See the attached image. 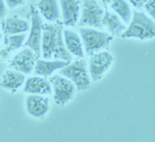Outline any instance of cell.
Returning <instances> with one entry per match:
<instances>
[{
  "label": "cell",
  "mask_w": 155,
  "mask_h": 142,
  "mask_svg": "<svg viewBox=\"0 0 155 142\" xmlns=\"http://www.w3.org/2000/svg\"><path fill=\"white\" fill-rule=\"evenodd\" d=\"M41 53L44 59L62 60L70 62L72 56L66 49L62 38V26L61 23H44Z\"/></svg>",
  "instance_id": "6da1fadb"
},
{
  "label": "cell",
  "mask_w": 155,
  "mask_h": 142,
  "mask_svg": "<svg viewBox=\"0 0 155 142\" xmlns=\"http://www.w3.org/2000/svg\"><path fill=\"white\" fill-rule=\"evenodd\" d=\"M128 28L121 34L123 38H137L140 40H150L155 37V23L144 12L134 9Z\"/></svg>",
  "instance_id": "7a4b0ae2"
},
{
  "label": "cell",
  "mask_w": 155,
  "mask_h": 142,
  "mask_svg": "<svg viewBox=\"0 0 155 142\" xmlns=\"http://www.w3.org/2000/svg\"><path fill=\"white\" fill-rule=\"evenodd\" d=\"M85 52L88 55L99 52L110 44L113 40V35L109 33L98 30L96 29L83 27L79 29Z\"/></svg>",
  "instance_id": "3957f363"
},
{
  "label": "cell",
  "mask_w": 155,
  "mask_h": 142,
  "mask_svg": "<svg viewBox=\"0 0 155 142\" xmlns=\"http://www.w3.org/2000/svg\"><path fill=\"white\" fill-rule=\"evenodd\" d=\"M61 76L71 81L75 86L76 90L84 91L91 84L89 75L87 70V64L83 58H79L74 62L69 63L59 72Z\"/></svg>",
  "instance_id": "277c9868"
},
{
  "label": "cell",
  "mask_w": 155,
  "mask_h": 142,
  "mask_svg": "<svg viewBox=\"0 0 155 142\" xmlns=\"http://www.w3.org/2000/svg\"><path fill=\"white\" fill-rule=\"evenodd\" d=\"M50 83L54 92V100L58 106L65 105L74 97L76 87L71 81L60 75L51 76Z\"/></svg>",
  "instance_id": "5b68a950"
},
{
  "label": "cell",
  "mask_w": 155,
  "mask_h": 142,
  "mask_svg": "<svg viewBox=\"0 0 155 142\" xmlns=\"http://www.w3.org/2000/svg\"><path fill=\"white\" fill-rule=\"evenodd\" d=\"M104 12L103 8L95 0H84L78 24L81 26H92L102 29V19Z\"/></svg>",
  "instance_id": "8992f818"
},
{
  "label": "cell",
  "mask_w": 155,
  "mask_h": 142,
  "mask_svg": "<svg viewBox=\"0 0 155 142\" xmlns=\"http://www.w3.org/2000/svg\"><path fill=\"white\" fill-rule=\"evenodd\" d=\"M30 16L31 20V27L25 45L33 50L38 58L41 54V39L44 23L41 14L34 5H30Z\"/></svg>",
  "instance_id": "52a82bcc"
},
{
  "label": "cell",
  "mask_w": 155,
  "mask_h": 142,
  "mask_svg": "<svg viewBox=\"0 0 155 142\" xmlns=\"http://www.w3.org/2000/svg\"><path fill=\"white\" fill-rule=\"evenodd\" d=\"M113 62V56L109 51H99L90 55L88 72L94 82L99 81L109 70Z\"/></svg>",
  "instance_id": "ba28073f"
},
{
  "label": "cell",
  "mask_w": 155,
  "mask_h": 142,
  "mask_svg": "<svg viewBox=\"0 0 155 142\" xmlns=\"http://www.w3.org/2000/svg\"><path fill=\"white\" fill-rule=\"evenodd\" d=\"M37 58L33 50L25 48L11 60L10 68L24 75H30L34 71Z\"/></svg>",
  "instance_id": "9c48e42d"
},
{
  "label": "cell",
  "mask_w": 155,
  "mask_h": 142,
  "mask_svg": "<svg viewBox=\"0 0 155 142\" xmlns=\"http://www.w3.org/2000/svg\"><path fill=\"white\" fill-rule=\"evenodd\" d=\"M50 109L49 100L41 95L29 94L26 98V110L30 117L43 118Z\"/></svg>",
  "instance_id": "30bf717a"
},
{
  "label": "cell",
  "mask_w": 155,
  "mask_h": 142,
  "mask_svg": "<svg viewBox=\"0 0 155 142\" xmlns=\"http://www.w3.org/2000/svg\"><path fill=\"white\" fill-rule=\"evenodd\" d=\"M23 92L27 94L50 95L52 93V87L49 81L44 77L34 76L26 80Z\"/></svg>",
  "instance_id": "8fae6325"
},
{
  "label": "cell",
  "mask_w": 155,
  "mask_h": 142,
  "mask_svg": "<svg viewBox=\"0 0 155 142\" xmlns=\"http://www.w3.org/2000/svg\"><path fill=\"white\" fill-rule=\"evenodd\" d=\"M63 23L74 26L78 21L80 15L79 2L77 0H60Z\"/></svg>",
  "instance_id": "7c38bea8"
},
{
  "label": "cell",
  "mask_w": 155,
  "mask_h": 142,
  "mask_svg": "<svg viewBox=\"0 0 155 142\" xmlns=\"http://www.w3.org/2000/svg\"><path fill=\"white\" fill-rule=\"evenodd\" d=\"M70 63L62 60H41L37 59L34 66V73L36 76L42 77H49L55 71L61 70Z\"/></svg>",
  "instance_id": "4fadbf2b"
},
{
  "label": "cell",
  "mask_w": 155,
  "mask_h": 142,
  "mask_svg": "<svg viewBox=\"0 0 155 142\" xmlns=\"http://www.w3.org/2000/svg\"><path fill=\"white\" fill-rule=\"evenodd\" d=\"M64 44L71 55L78 58H84L83 45L79 35L73 30L65 29L63 30Z\"/></svg>",
  "instance_id": "5bb4252c"
},
{
  "label": "cell",
  "mask_w": 155,
  "mask_h": 142,
  "mask_svg": "<svg viewBox=\"0 0 155 142\" xmlns=\"http://www.w3.org/2000/svg\"><path fill=\"white\" fill-rule=\"evenodd\" d=\"M24 82V74L16 70H6L2 76L0 86L8 91L16 93Z\"/></svg>",
  "instance_id": "9a60e30c"
},
{
  "label": "cell",
  "mask_w": 155,
  "mask_h": 142,
  "mask_svg": "<svg viewBox=\"0 0 155 142\" xmlns=\"http://www.w3.org/2000/svg\"><path fill=\"white\" fill-rule=\"evenodd\" d=\"M30 30V24L25 19L14 16L6 18L2 22V30L5 35L26 33Z\"/></svg>",
  "instance_id": "2e32d148"
},
{
  "label": "cell",
  "mask_w": 155,
  "mask_h": 142,
  "mask_svg": "<svg viewBox=\"0 0 155 142\" xmlns=\"http://www.w3.org/2000/svg\"><path fill=\"white\" fill-rule=\"evenodd\" d=\"M39 13L50 23H55L59 20L60 10L57 0H40L37 3Z\"/></svg>",
  "instance_id": "e0dca14e"
},
{
  "label": "cell",
  "mask_w": 155,
  "mask_h": 142,
  "mask_svg": "<svg viewBox=\"0 0 155 142\" xmlns=\"http://www.w3.org/2000/svg\"><path fill=\"white\" fill-rule=\"evenodd\" d=\"M102 26H105L106 30L113 35H118L124 33L126 30V26L120 18L116 13L109 12L106 9L102 19Z\"/></svg>",
  "instance_id": "ac0fdd59"
},
{
  "label": "cell",
  "mask_w": 155,
  "mask_h": 142,
  "mask_svg": "<svg viewBox=\"0 0 155 142\" xmlns=\"http://www.w3.org/2000/svg\"><path fill=\"white\" fill-rule=\"evenodd\" d=\"M109 5L122 21L124 22L125 24L130 23L132 17V10L126 0H111Z\"/></svg>",
  "instance_id": "d6986e66"
},
{
  "label": "cell",
  "mask_w": 155,
  "mask_h": 142,
  "mask_svg": "<svg viewBox=\"0 0 155 142\" xmlns=\"http://www.w3.org/2000/svg\"><path fill=\"white\" fill-rule=\"evenodd\" d=\"M27 38L26 33H19L13 35H6L4 38V47L10 52L16 51L22 47Z\"/></svg>",
  "instance_id": "ffe728a7"
},
{
  "label": "cell",
  "mask_w": 155,
  "mask_h": 142,
  "mask_svg": "<svg viewBox=\"0 0 155 142\" xmlns=\"http://www.w3.org/2000/svg\"><path fill=\"white\" fill-rule=\"evenodd\" d=\"M154 3L155 0H147V2H145L144 6L145 9H146L147 12L149 13L150 16L152 17V19H154Z\"/></svg>",
  "instance_id": "44dd1931"
},
{
  "label": "cell",
  "mask_w": 155,
  "mask_h": 142,
  "mask_svg": "<svg viewBox=\"0 0 155 142\" xmlns=\"http://www.w3.org/2000/svg\"><path fill=\"white\" fill-rule=\"evenodd\" d=\"M26 1L27 0H5V2L9 9H14L19 5H23Z\"/></svg>",
  "instance_id": "7402d4cb"
},
{
  "label": "cell",
  "mask_w": 155,
  "mask_h": 142,
  "mask_svg": "<svg viewBox=\"0 0 155 142\" xmlns=\"http://www.w3.org/2000/svg\"><path fill=\"white\" fill-rule=\"evenodd\" d=\"M11 53L5 47H2L0 48V60L5 62L7 61L11 56Z\"/></svg>",
  "instance_id": "603a6c76"
},
{
  "label": "cell",
  "mask_w": 155,
  "mask_h": 142,
  "mask_svg": "<svg viewBox=\"0 0 155 142\" xmlns=\"http://www.w3.org/2000/svg\"><path fill=\"white\" fill-rule=\"evenodd\" d=\"M128 1L136 9H141L147 2V0H128Z\"/></svg>",
  "instance_id": "cb8c5ba5"
},
{
  "label": "cell",
  "mask_w": 155,
  "mask_h": 142,
  "mask_svg": "<svg viewBox=\"0 0 155 142\" xmlns=\"http://www.w3.org/2000/svg\"><path fill=\"white\" fill-rule=\"evenodd\" d=\"M6 12H7V9L5 7L4 0H0V19H3L6 15Z\"/></svg>",
  "instance_id": "d4e9b609"
},
{
  "label": "cell",
  "mask_w": 155,
  "mask_h": 142,
  "mask_svg": "<svg viewBox=\"0 0 155 142\" xmlns=\"http://www.w3.org/2000/svg\"><path fill=\"white\" fill-rule=\"evenodd\" d=\"M99 2H100L101 5L103 6V7L106 8V9H107V7L108 5L110 4V2H111V0H99Z\"/></svg>",
  "instance_id": "484cf974"
},
{
  "label": "cell",
  "mask_w": 155,
  "mask_h": 142,
  "mask_svg": "<svg viewBox=\"0 0 155 142\" xmlns=\"http://www.w3.org/2000/svg\"><path fill=\"white\" fill-rule=\"evenodd\" d=\"M1 39H2V33H0V40H1Z\"/></svg>",
  "instance_id": "4316f807"
}]
</instances>
